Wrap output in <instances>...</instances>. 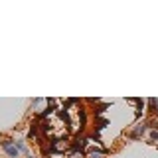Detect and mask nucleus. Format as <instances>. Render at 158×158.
<instances>
[{
    "label": "nucleus",
    "mask_w": 158,
    "mask_h": 158,
    "mask_svg": "<svg viewBox=\"0 0 158 158\" xmlns=\"http://www.w3.org/2000/svg\"><path fill=\"white\" fill-rule=\"evenodd\" d=\"M85 144H87V140H75L71 144V154H75V152H83Z\"/></svg>",
    "instance_id": "3"
},
{
    "label": "nucleus",
    "mask_w": 158,
    "mask_h": 158,
    "mask_svg": "<svg viewBox=\"0 0 158 158\" xmlns=\"http://www.w3.org/2000/svg\"><path fill=\"white\" fill-rule=\"evenodd\" d=\"M2 148L10 158H18L20 156V150H18V146H16L14 140H2Z\"/></svg>",
    "instance_id": "1"
},
{
    "label": "nucleus",
    "mask_w": 158,
    "mask_h": 158,
    "mask_svg": "<svg viewBox=\"0 0 158 158\" xmlns=\"http://www.w3.org/2000/svg\"><path fill=\"white\" fill-rule=\"evenodd\" d=\"M79 118H81V127H85L87 117H85V111H83V109H79Z\"/></svg>",
    "instance_id": "8"
},
{
    "label": "nucleus",
    "mask_w": 158,
    "mask_h": 158,
    "mask_svg": "<svg viewBox=\"0 0 158 158\" xmlns=\"http://www.w3.org/2000/svg\"><path fill=\"white\" fill-rule=\"evenodd\" d=\"M107 123H109V121H107V118H103V117H99V127H97V131H101V128H103V127H105V125H107Z\"/></svg>",
    "instance_id": "10"
},
{
    "label": "nucleus",
    "mask_w": 158,
    "mask_h": 158,
    "mask_svg": "<svg viewBox=\"0 0 158 158\" xmlns=\"http://www.w3.org/2000/svg\"><path fill=\"white\" fill-rule=\"evenodd\" d=\"M148 105H150V111H152V113H158V99H156V97L148 99Z\"/></svg>",
    "instance_id": "6"
},
{
    "label": "nucleus",
    "mask_w": 158,
    "mask_h": 158,
    "mask_svg": "<svg viewBox=\"0 0 158 158\" xmlns=\"http://www.w3.org/2000/svg\"><path fill=\"white\" fill-rule=\"evenodd\" d=\"M128 103H136V115L140 117L142 115V109H144V101H142V99H128Z\"/></svg>",
    "instance_id": "4"
},
{
    "label": "nucleus",
    "mask_w": 158,
    "mask_h": 158,
    "mask_svg": "<svg viewBox=\"0 0 158 158\" xmlns=\"http://www.w3.org/2000/svg\"><path fill=\"white\" fill-rule=\"evenodd\" d=\"M89 158H105V150H95V148H91V150L87 152Z\"/></svg>",
    "instance_id": "5"
},
{
    "label": "nucleus",
    "mask_w": 158,
    "mask_h": 158,
    "mask_svg": "<svg viewBox=\"0 0 158 158\" xmlns=\"http://www.w3.org/2000/svg\"><path fill=\"white\" fill-rule=\"evenodd\" d=\"M16 146H18V150H20V152H28V150H26V144H24L22 140H18V142H16Z\"/></svg>",
    "instance_id": "11"
},
{
    "label": "nucleus",
    "mask_w": 158,
    "mask_h": 158,
    "mask_svg": "<svg viewBox=\"0 0 158 158\" xmlns=\"http://www.w3.org/2000/svg\"><path fill=\"white\" fill-rule=\"evenodd\" d=\"M146 127H148V123H142V125H136V128L131 132V138H135V140H138L142 135H144V131H146Z\"/></svg>",
    "instance_id": "2"
},
{
    "label": "nucleus",
    "mask_w": 158,
    "mask_h": 158,
    "mask_svg": "<svg viewBox=\"0 0 158 158\" xmlns=\"http://www.w3.org/2000/svg\"><path fill=\"white\" fill-rule=\"evenodd\" d=\"M59 117H61V118H63V121H65V123H67V125H69V127H71V121H69V115H67V111H65V109H61V111H59Z\"/></svg>",
    "instance_id": "7"
},
{
    "label": "nucleus",
    "mask_w": 158,
    "mask_h": 158,
    "mask_svg": "<svg viewBox=\"0 0 158 158\" xmlns=\"http://www.w3.org/2000/svg\"><path fill=\"white\" fill-rule=\"evenodd\" d=\"M150 140H152V142H156V140H158V128H152V132H150Z\"/></svg>",
    "instance_id": "9"
}]
</instances>
